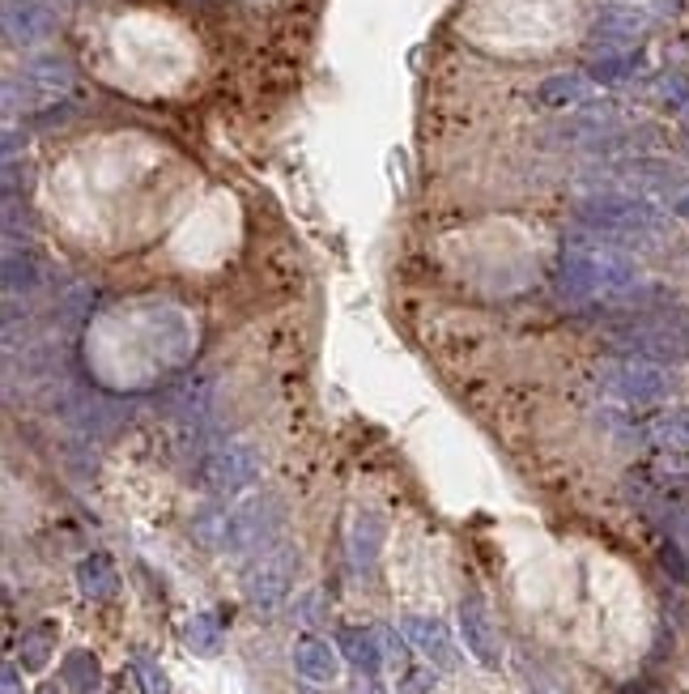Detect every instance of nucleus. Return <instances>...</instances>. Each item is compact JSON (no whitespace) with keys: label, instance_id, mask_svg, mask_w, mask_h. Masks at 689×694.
<instances>
[{"label":"nucleus","instance_id":"f257e3e1","mask_svg":"<svg viewBox=\"0 0 689 694\" xmlns=\"http://www.w3.org/2000/svg\"><path fill=\"white\" fill-rule=\"evenodd\" d=\"M642 286V264L626 248H613L588 235L584 226L566 235L558 256V295L571 307L596 302H630Z\"/></svg>","mask_w":689,"mask_h":694},{"label":"nucleus","instance_id":"f03ea898","mask_svg":"<svg viewBox=\"0 0 689 694\" xmlns=\"http://www.w3.org/2000/svg\"><path fill=\"white\" fill-rule=\"evenodd\" d=\"M575 222L613 248L635 251L664 231V209L630 193H588L575 200Z\"/></svg>","mask_w":689,"mask_h":694},{"label":"nucleus","instance_id":"7ed1b4c3","mask_svg":"<svg viewBox=\"0 0 689 694\" xmlns=\"http://www.w3.org/2000/svg\"><path fill=\"white\" fill-rule=\"evenodd\" d=\"M281 520H286L281 498L255 495V498H243V503H239V507H230V511L200 516L197 533H200V542H209L213 549L247 554V549L264 546V542L281 529Z\"/></svg>","mask_w":689,"mask_h":694},{"label":"nucleus","instance_id":"20e7f679","mask_svg":"<svg viewBox=\"0 0 689 694\" xmlns=\"http://www.w3.org/2000/svg\"><path fill=\"white\" fill-rule=\"evenodd\" d=\"M609 342L630 354V358H651V362H686L689 358V324L673 311H635L630 320L613 324Z\"/></svg>","mask_w":689,"mask_h":694},{"label":"nucleus","instance_id":"39448f33","mask_svg":"<svg viewBox=\"0 0 689 694\" xmlns=\"http://www.w3.org/2000/svg\"><path fill=\"white\" fill-rule=\"evenodd\" d=\"M73 90V64L64 55H35L4 82V111H48L55 102L68 99Z\"/></svg>","mask_w":689,"mask_h":694},{"label":"nucleus","instance_id":"423d86ee","mask_svg":"<svg viewBox=\"0 0 689 694\" xmlns=\"http://www.w3.org/2000/svg\"><path fill=\"white\" fill-rule=\"evenodd\" d=\"M260 478V447L235 439V444L213 447L204 460H200V486L209 495H243L247 486Z\"/></svg>","mask_w":689,"mask_h":694},{"label":"nucleus","instance_id":"0eeeda50","mask_svg":"<svg viewBox=\"0 0 689 694\" xmlns=\"http://www.w3.org/2000/svg\"><path fill=\"white\" fill-rule=\"evenodd\" d=\"M604 393L626 405H660L664 397H673V380L664 367H655L651 358H622L613 367L600 371Z\"/></svg>","mask_w":689,"mask_h":694},{"label":"nucleus","instance_id":"6e6552de","mask_svg":"<svg viewBox=\"0 0 689 694\" xmlns=\"http://www.w3.org/2000/svg\"><path fill=\"white\" fill-rule=\"evenodd\" d=\"M295 571H298V546H273L268 554H260V562L247 571L243 580L247 600L260 614H273L290 596V588H295Z\"/></svg>","mask_w":689,"mask_h":694},{"label":"nucleus","instance_id":"1a4fd4ad","mask_svg":"<svg viewBox=\"0 0 689 694\" xmlns=\"http://www.w3.org/2000/svg\"><path fill=\"white\" fill-rule=\"evenodd\" d=\"M647 30H651V13L647 9H639L635 0H613V4H604L596 13L588 39L596 51H626L635 48Z\"/></svg>","mask_w":689,"mask_h":694},{"label":"nucleus","instance_id":"9d476101","mask_svg":"<svg viewBox=\"0 0 689 694\" xmlns=\"http://www.w3.org/2000/svg\"><path fill=\"white\" fill-rule=\"evenodd\" d=\"M0 26L9 48H39L55 35V9L48 0H4Z\"/></svg>","mask_w":689,"mask_h":694},{"label":"nucleus","instance_id":"9b49d317","mask_svg":"<svg viewBox=\"0 0 689 694\" xmlns=\"http://www.w3.org/2000/svg\"><path fill=\"white\" fill-rule=\"evenodd\" d=\"M43 286V256L30 244L4 239V298H26Z\"/></svg>","mask_w":689,"mask_h":694},{"label":"nucleus","instance_id":"f8f14e48","mask_svg":"<svg viewBox=\"0 0 689 694\" xmlns=\"http://www.w3.org/2000/svg\"><path fill=\"white\" fill-rule=\"evenodd\" d=\"M460 635H464V647L486 665L493 669L498 665V635H493V622L490 614H486V600L481 596H464L460 600Z\"/></svg>","mask_w":689,"mask_h":694},{"label":"nucleus","instance_id":"ddd939ff","mask_svg":"<svg viewBox=\"0 0 689 694\" xmlns=\"http://www.w3.org/2000/svg\"><path fill=\"white\" fill-rule=\"evenodd\" d=\"M404 640L439 669H455V660H460V652H455L439 618H404Z\"/></svg>","mask_w":689,"mask_h":694},{"label":"nucleus","instance_id":"4468645a","mask_svg":"<svg viewBox=\"0 0 689 694\" xmlns=\"http://www.w3.org/2000/svg\"><path fill=\"white\" fill-rule=\"evenodd\" d=\"M64 413H68V422H73L82 435H107V431L124 418V409H120L115 400L95 397V393H77V397H68Z\"/></svg>","mask_w":689,"mask_h":694},{"label":"nucleus","instance_id":"2eb2a0df","mask_svg":"<svg viewBox=\"0 0 689 694\" xmlns=\"http://www.w3.org/2000/svg\"><path fill=\"white\" fill-rule=\"evenodd\" d=\"M591 86L596 82L588 73H553V77H544L537 86V102L549 107V111H575V107L591 102Z\"/></svg>","mask_w":689,"mask_h":694},{"label":"nucleus","instance_id":"dca6fc26","mask_svg":"<svg viewBox=\"0 0 689 694\" xmlns=\"http://www.w3.org/2000/svg\"><path fill=\"white\" fill-rule=\"evenodd\" d=\"M166 409H171V418H179L184 426H200V422L209 418V409H213V380H204V375L184 380V384L166 397Z\"/></svg>","mask_w":689,"mask_h":694},{"label":"nucleus","instance_id":"f3484780","mask_svg":"<svg viewBox=\"0 0 689 694\" xmlns=\"http://www.w3.org/2000/svg\"><path fill=\"white\" fill-rule=\"evenodd\" d=\"M642 69H647V60H642L639 48H626V51H596L588 64V77L596 86H626V82H635Z\"/></svg>","mask_w":689,"mask_h":694},{"label":"nucleus","instance_id":"a211bd4d","mask_svg":"<svg viewBox=\"0 0 689 694\" xmlns=\"http://www.w3.org/2000/svg\"><path fill=\"white\" fill-rule=\"evenodd\" d=\"M295 669L302 682L328 686V682H337V673H341V656H337V647H328L324 640H306V644H298L295 652Z\"/></svg>","mask_w":689,"mask_h":694},{"label":"nucleus","instance_id":"6ab92c4d","mask_svg":"<svg viewBox=\"0 0 689 694\" xmlns=\"http://www.w3.org/2000/svg\"><path fill=\"white\" fill-rule=\"evenodd\" d=\"M384 537H388V524H384V516H375V511H362V516L353 520V533H349V554H353V567H358V571H371V567H375V558H379V549H384Z\"/></svg>","mask_w":689,"mask_h":694},{"label":"nucleus","instance_id":"aec40b11","mask_svg":"<svg viewBox=\"0 0 689 694\" xmlns=\"http://www.w3.org/2000/svg\"><path fill=\"white\" fill-rule=\"evenodd\" d=\"M95 311V290L86 282H73L64 295L51 298V324H60L64 333H77Z\"/></svg>","mask_w":689,"mask_h":694},{"label":"nucleus","instance_id":"412c9836","mask_svg":"<svg viewBox=\"0 0 689 694\" xmlns=\"http://www.w3.org/2000/svg\"><path fill=\"white\" fill-rule=\"evenodd\" d=\"M77 588H82V596H90V600H111L115 588H120V571H115V562H111L107 554H90V558H82V567H77Z\"/></svg>","mask_w":689,"mask_h":694},{"label":"nucleus","instance_id":"4be33fe9","mask_svg":"<svg viewBox=\"0 0 689 694\" xmlns=\"http://www.w3.org/2000/svg\"><path fill=\"white\" fill-rule=\"evenodd\" d=\"M337 647H341V656L358 673H375L379 660H384L379 635H375V631H362V627H344L341 635H337Z\"/></svg>","mask_w":689,"mask_h":694},{"label":"nucleus","instance_id":"5701e85b","mask_svg":"<svg viewBox=\"0 0 689 694\" xmlns=\"http://www.w3.org/2000/svg\"><path fill=\"white\" fill-rule=\"evenodd\" d=\"M60 678H64V686H68L73 694H99L102 691L99 656H90L86 647L68 652V656H64V665H60Z\"/></svg>","mask_w":689,"mask_h":694},{"label":"nucleus","instance_id":"b1692460","mask_svg":"<svg viewBox=\"0 0 689 694\" xmlns=\"http://www.w3.org/2000/svg\"><path fill=\"white\" fill-rule=\"evenodd\" d=\"M651 439L673 451H689V409H668L651 422Z\"/></svg>","mask_w":689,"mask_h":694},{"label":"nucleus","instance_id":"393cba45","mask_svg":"<svg viewBox=\"0 0 689 694\" xmlns=\"http://www.w3.org/2000/svg\"><path fill=\"white\" fill-rule=\"evenodd\" d=\"M226 644V635H222V622L213 618V614H197L192 622H188V647L197 652V656H217Z\"/></svg>","mask_w":689,"mask_h":694},{"label":"nucleus","instance_id":"a878e982","mask_svg":"<svg viewBox=\"0 0 689 694\" xmlns=\"http://www.w3.org/2000/svg\"><path fill=\"white\" fill-rule=\"evenodd\" d=\"M51 647H55L51 627H35V631H26V635H22V669H30V673L48 669Z\"/></svg>","mask_w":689,"mask_h":694},{"label":"nucleus","instance_id":"bb28decb","mask_svg":"<svg viewBox=\"0 0 689 694\" xmlns=\"http://www.w3.org/2000/svg\"><path fill=\"white\" fill-rule=\"evenodd\" d=\"M660 99H664L668 111L689 107V77L686 73H664V77H660Z\"/></svg>","mask_w":689,"mask_h":694},{"label":"nucleus","instance_id":"cd10ccee","mask_svg":"<svg viewBox=\"0 0 689 694\" xmlns=\"http://www.w3.org/2000/svg\"><path fill=\"white\" fill-rule=\"evenodd\" d=\"M655 478L668 482V486H689V460H677V456L660 460V464H655Z\"/></svg>","mask_w":689,"mask_h":694},{"label":"nucleus","instance_id":"c85d7f7f","mask_svg":"<svg viewBox=\"0 0 689 694\" xmlns=\"http://www.w3.org/2000/svg\"><path fill=\"white\" fill-rule=\"evenodd\" d=\"M137 678H141V691L146 694H166V673L153 665V660H137Z\"/></svg>","mask_w":689,"mask_h":694},{"label":"nucleus","instance_id":"c756f323","mask_svg":"<svg viewBox=\"0 0 689 694\" xmlns=\"http://www.w3.org/2000/svg\"><path fill=\"white\" fill-rule=\"evenodd\" d=\"M430 686H435V673H430V669H409L400 694H430Z\"/></svg>","mask_w":689,"mask_h":694},{"label":"nucleus","instance_id":"7c9ffc66","mask_svg":"<svg viewBox=\"0 0 689 694\" xmlns=\"http://www.w3.org/2000/svg\"><path fill=\"white\" fill-rule=\"evenodd\" d=\"M664 200H668V213H677V218L689 222V179H681L673 193H664Z\"/></svg>","mask_w":689,"mask_h":694},{"label":"nucleus","instance_id":"2f4dec72","mask_svg":"<svg viewBox=\"0 0 689 694\" xmlns=\"http://www.w3.org/2000/svg\"><path fill=\"white\" fill-rule=\"evenodd\" d=\"M664 567H668V571H673L677 580H686V575H689V571H686V562H681V554H677V549H673V546H664Z\"/></svg>","mask_w":689,"mask_h":694},{"label":"nucleus","instance_id":"473e14b6","mask_svg":"<svg viewBox=\"0 0 689 694\" xmlns=\"http://www.w3.org/2000/svg\"><path fill=\"white\" fill-rule=\"evenodd\" d=\"M353 694H384V686L375 682V673H358V686H353Z\"/></svg>","mask_w":689,"mask_h":694},{"label":"nucleus","instance_id":"72a5a7b5","mask_svg":"<svg viewBox=\"0 0 689 694\" xmlns=\"http://www.w3.org/2000/svg\"><path fill=\"white\" fill-rule=\"evenodd\" d=\"M0 694H17V669L13 665H4V673H0Z\"/></svg>","mask_w":689,"mask_h":694},{"label":"nucleus","instance_id":"f704fd0d","mask_svg":"<svg viewBox=\"0 0 689 694\" xmlns=\"http://www.w3.org/2000/svg\"><path fill=\"white\" fill-rule=\"evenodd\" d=\"M681 9V0H660V13H677Z\"/></svg>","mask_w":689,"mask_h":694},{"label":"nucleus","instance_id":"c9c22d12","mask_svg":"<svg viewBox=\"0 0 689 694\" xmlns=\"http://www.w3.org/2000/svg\"><path fill=\"white\" fill-rule=\"evenodd\" d=\"M39 694H55V686H43V691H39Z\"/></svg>","mask_w":689,"mask_h":694}]
</instances>
